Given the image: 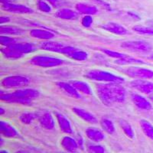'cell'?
I'll use <instances>...</instances> for the list:
<instances>
[{
	"mask_svg": "<svg viewBox=\"0 0 153 153\" xmlns=\"http://www.w3.org/2000/svg\"><path fill=\"white\" fill-rule=\"evenodd\" d=\"M133 30L142 35H153V28H147V27L142 26V25H136L133 27Z\"/></svg>",
	"mask_w": 153,
	"mask_h": 153,
	"instance_id": "33",
	"label": "cell"
},
{
	"mask_svg": "<svg viewBox=\"0 0 153 153\" xmlns=\"http://www.w3.org/2000/svg\"><path fill=\"white\" fill-rule=\"evenodd\" d=\"M149 58H150V59H151V60H152V61H153V53H152V54H151V55H150Z\"/></svg>",
	"mask_w": 153,
	"mask_h": 153,
	"instance_id": "46",
	"label": "cell"
},
{
	"mask_svg": "<svg viewBox=\"0 0 153 153\" xmlns=\"http://www.w3.org/2000/svg\"><path fill=\"white\" fill-rule=\"evenodd\" d=\"M122 71L128 76L138 79H150L153 76V71L140 67H129L122 69Z\"/></svg>",
	"mask_w": 153,
	"mask_h": 153,
	"instance_id": "6",
	"label": "cell"
},
{
	"mask_svg": "<svg viewBox=\"0 0 153 153\" xmlns=\"http://www.w3.org/2000/svg\"><path fill=\"white\" fill-rule=\"evenodd\" d=\"M47 1H48L49 3L51 4L54 7H57L60 5V2L58 0H47Z\"/></svg>",
	"mask_w": 153,
	"mask_h": 153,
	"instance_id": "40",
	"label": "cell"
},
{
	"mask_svg": "<svg viewBox=\"0 0 153 153\" xmlns=\"http://www.w3.org/2000/svg\"><path fill=\"white\" fill-rule=\"evenodd\" d=\"M30 35L31 37L39 39H45V40H50L54 38V35L51 31L44 29H32L30 31Z\"/></svg>",
	"mask_w": 153,
	"mask_h": 153,
	"instance_id": "20",
	"label": "cell"
},
{
	"mask_svg": "<svg viewBox=\"0 0 153 153\" xmlns=\"http://www.w3.org/2000/svg\"><path fill=\"white\" fill-rule=\"evenodd\" d=\"M131 86L137 91L145 94H150L153 92V84L143 79H137L131 82Z\"/></svg>",
	"mask_w": 153,
	"mask_h": 153,
	"instance_id": "9",
	"label": "cell"
},
{
	"mask_svg": "<svg viewBox=\"0 0 153 153\" xmlns=\"http://www.w3.org/2000/svg\"><path fill=\"white\" fill-rule=\"evenodd\" d=\"M16 153H30V152H26V151H18Z\"/></svg>",
	"mask_w": 153,
	"mask_h": 153,
	"instance_id": "44",
	"label": "cell"
},
{
	"mask_svg": "<svg viewBox=\"0 0 153 153\" xmlns=\"http://www.w3.org/2000/svg\"><path fill=\"white\" fill-rule=\"evenodd\" d=\"M86 134L87 136L89 139L92 140V141L95 142V143H100L102 142L104 139V134L101 132L100 129H97V128H88L86 130Z\"/></svg>",
	"mask_w": 153,
	"mask_h": 153,
	"instance_id": "18",
	"label": "cell"
},
{
	"mask_svg": "<svg viewBox=\"0 0 153 153\" xmlns=\"http://www.w3.org/2000/svg\"><path fill=\"white\" fill-rule=\"evenodd\" d=\"M25 31L22 28L16 26H10V25H5V26L0 27V34L2 35H22L25 34Z\"/></svg>",
	"mask_w": 153,
	"mask_h": 153,
	"instance_id": "23",
	"label": "cell"
},
{
	"mask_svg": "<svg viewBox=\"0 0 153 153\" xmlns=\"http://www.w3.org/2000/svg\"><path fill=\"white\" fill-rule=\"evenodd\" d=\"M30 63L35 66L42 68H52L63 65L64 61L61 58L51 56H35L30 60Z\"/></svg>",
	"mask_w": 153,
	"mask_h": 153,
	"instance_id": "4",
	"label": "cell"
},
{
	"mask_svg": "<svg viewBox=\"0 0 153 153\" xmlns=\"http://www.w3.org/2000/svg\"><path fill=\"white\" fill-rule=\"evenodd\" d=\"M57 122L59 123V126L61 130L63 132L67 134H71L73 130H72L71 125L70 123L69 120L62 114L57 113Z\"/></svg>",
	"mask_w": 153,
	"mask_h": 153,
	"instance_id": "19",
	"label": "cell"
},
{
	"mask_svg": "<svg viewBox=\"0 0 153 153\" xmlns=\"http://www.w3.org/2000/svg\"><path fill=\"white\" fill-rule=\"evenodd\" d=\"M29 83V79L24 76H9L2 80V85L5 87H19L25 86Z\"/></svg>",
	"mask_w": 153,
	"mask_h": 153,
	"instance_id": "8",
	"label": "cell"
},
{
	"mask_svg": "<svg viewBox=\"0 0 153 153\" xmlns=\"http://www.w3.org/2000/svg\"><path fill=\"white\" fill-rule=\"evenodd\" d=\"M39 122L43 128L46 129H54V120L53 118L52 115L50 113H44L41 115L39 117Z\"/></svg>",
	"mask_w": 153,
	"mask_h": 153,
	"instance_id": "17",
	"label": "cell"
},
{
	"mask_svg": "<svg viewBox=\"0 0 153 153\" xmlns=\"http://www.w3.org/2000/svg\"><path fill=\"white\" fill-rule=\"evenodd\" d=\"M1 51H2V54H3L4 57L8 58V59H19L24 55L21 52H19V51L16 50L11 46L2 48L1 49Z\"/></svg>",
	"mask_w": 153,
	"mask_h": 153,
	"instance_id": "21",
	"label": "cell"
},
{
	"mask_svg": "<svg viewBox=\"0 0 153 153\" xmlns=\"http://www.w3.org/2000/svg\"><path fill=\"white\" fill-rule=\"evenodd\" d=\"M101 126L103 128V130L109 134H113L115 132V126L111 120H108V119L103 118L102 119L100 122Z\"/></svg>",
	"mask_w": 153,
	"mask_h": 153,
	"instance_id": "30",
	"label": "cell"
},
{
	"mask_svg": "<svg viewBox=\"0 0 153 153\" xmlns=\"http://www.w3.org/2000/svg\"><path fill=\"white\" fill-rule=\"evenodd\" d=\"M0 153H9V152H8V151H6V150L2 149V150H1V152H0Z\"/></svg>",
	"mask_w": 153,
	"mask_h": 153,
	"instance_id": "45",
	"label": "cell"
},
{
	"mask_svg": "<svg viewBox=\"0 0 153 153\" xmlns=\"http://www.w3.org/2000/svg\"><path fill=\"white\" fill-rule=\"evenodd\" d=\"M102 51H103L104 54H106V55L110 56V57H113V58H117V59H120V58H123V57H126V54H122V53H120L118 51H115L112 50H108V49H102Z\"/></svg>",
	"mask_w": 153,
	"mask_h": 153,
	"instance_id": "35",
	"label": "cell"
},
{
	"mask_svg": "<svg viewBox=\"0 0 153 153\" xmlns=\"http://www.w3.org/2000/svg\"><path fill=\"white\" fill-rule=\"evenodd\" d=\"M97 91L100 100L108 106L114 103H123L125 100V88L117 83L98 84Z\"/></svg>",
	"mask_w": 153,
	"mask_h": 153,
	"instance_id": "1",
	"label": "cell"
},
{
	"mask_svg": "<svg viewBox=\"0 0 153 153\" xmlns=\"http://www.w3.org/2000/svg\"><path fill=\"white\" fill-rule=\"evenodd\" d=\"M57 85L65 91L67 94L71 97L79 99L80 98V95L79 94L78 91H76V89L72 86L71 83H66V82H57Z\"/></svg>",
	"mask_w": 153,
	"mask_h": 153,
	"instance_id": "16",
	"label": "cell"
},
{
	"mask_svg": "<svg viewBox=\"0 0 153 153\" xmlns=\"http://www.w3.org/2000/svg\"><path fill=\"white\" fill-rule=\"evenodd\" d=\"M38 9H40L41 11L45 12H50L51 11V8L50 5L45 2L43 0H39L38 2Z\"/></svg>",
	"mask_w": 153,
	"mask_h": 153,
	"instance_id": "37",
	"label": "cell"
},
{
	"mask_svg": "<svg viewBox=\"0 0 153 153\" xmlns=\"http://www.w3.org/2000/svg\"><path fill=\"white\" fill-rule=\"evenodd\" d=\"M77 143H78V146L80 148L83 149V139L80 136H77Z\"/></svg>",
	"mask_w": 153,
	"mask_h": 153,
	"instance_id": "42",
	"label": "cell"
},
{
	"mask_svg": "<svg viewBox=\"0 0 153 153\" xmlns=\"http://www.w3.org/2000/svg\"><path fill=\"white\" fill-rule=\"evenodd\" d=\"M40 48L42 50L48 51H53V52L60 53V54H65L68 56V54L71 52L74 48L71 46L64 45L62 44L58 43L55 42H43L40 45Z\"/></svg>",
	"mask_w": 153,
	"mask_h": 153,
	"instance_id": "5",
	"label": "cell"
},
{
	"mask_svg": "<svg viewBox=\"0 0 153 153\" xmlns=\"http://www.w3.org/2000/svg\"><path fill=\"white\" fill-rule=\"evenodd\" d=\"M2 9L7 12L18 14H25V13H32L33 10L25 5H19L13 3H4L2 5Z\"/></svg>",
	"mask_w": 153,
	"mask_h": 153,
	"instance_id": "10",
	"label": "cell"
},
{
	"mask_svg": "<svg viewBox=\"0 0 153 153\" xmlns=\"http://www.w3.org/2000/svg\"><path fill=\"white\" fill-rule=\"evenodd\" d=\"M4 113H5V110L2 109V107H0V113H1V114H3Z\"/></svg>",
	"mask_w": 153,
	"mask_h": 153,
	"instance_id": "43",
	"label": "cell"
},
{
	"mask_svg": "<svg viewBox=\"0 0 153 153\" xmlns=\"http://www.w3.org/2000/svg\"><path fill=\"white\" fill-rule=\"evenodd\" d=\"M76 9L82 14L89 15V16L95 15L97 12V7H95L94 5H87V4L84 3L76 4Z\"/></svg>",
	"mask_w": 153,
	"mask_h": 153,
	"instance_id": "24",
	"label": "cell"
},
{
	"mask_svg": "<svg viewBox=\"0 0 153 153\" xmlns=\"http://www.w3.org/2000/svg\"><path fill=\"white\" fill-rule=\"evenodd\" d=\"M121 47L127 50L139 51V52H149L152 50V46L148 42L144 41H129L121 44Z\"/></svg>",
	"mask_w": 153,
	"mask_h": 153,
	"instance_id": "7",
	"label": "cell"
},
{
	"mask_svg": "<svg viewBox=\"0 0 153 153\" xmlns=\"http://www.w3.org/2000/svg\"><path fill=\"white\" fill-rule=\"evenodd\" d=\"M68 57L71 58V59L75 60V61H85V60L87 59L88 57V54L86 51H84L79 50L77 48H74V50L72 51L70 53L69 55L68 56Z\"/></svg>",
	"mask_w": 153,
	"mask_h": 153,
	"instance_id": "27",
	"label": "cell"
},
{
	"mask_svg": "<svg viewBox=\"0 0 153 153\" xmlns=\"http://www.w3.org/2000/svg\"><path fill=\"white\" fill-rule=\"evenodd\" d=\"M95 1H97V2H98V3L100 4V5H101L102 6H103V7L105 8V9H107L108 10L110 9V5H109V4L107 3V2H103V1H102V0H95Z\"/></svg>",
	"mask_w": 153,
	"mask_h": 153,
	"instance_id": "39",
	"label": "cell"
},
{
	"mask_svg": "<svg viewBox=\"0 0 153 153\" xmlns=\"http://www.w3.org/2000/svg\"><path fill=\"white\" fill-rule=\"evenodd\" d=\"M131 97H132V100L134 103V104L136 105L139 109L144 110H152V104L150 103V102H149L146 98L142 97L141 95L133 94H132Z\"/></svg>",
	"mask_w": 153,
	"mask_h": 153,
	"instance_id": "12",
	"label": "cell"
},
{
	"mask_svg": "<svg viewBox=\"0 0 153 153\" xmlns=\"http://www.w3.org/2000/svg\"><path fill=\"white\" fill-rule=\"evenodd\" d=\"M81 22L83 26L86 27V28H89V27H91L93 23V18L91 16H85L82 19Z\"/></svg>",
	"mask_w": 153,
	"mask_h": 153,
	"instance_id": "38",
	"label": "cell"
},
{
	"mask_svg": "<svg viewBox=\"0 0 153 153\" xmlns=\"http://www.w3.org/2000/svg\"><path fill=\"white\" fill-rule=\"evenodd\" d=\"M102 28L103 29L106 30V31H110L111 33L116 34V35H124L127 34V30L125 27H123V25L120 24H117V23L115 22H108L106 24L103 25Z\"/></svg>",
	"mask_w": 153,
	"mask_h": 153,
	"instance_id": "13",
	"label": "cell"
},
{
	"mask_svg": "<svg viewBox=\"0 0 153 153\" xmlns=\"http://www.w3.org/2000/svg\"><path fill=\"white\" fill-rule=\"evenodd\" d=\"M150 100H151L153 102V95H152L151 97H150Z\"/></svg>",
	"mask_w": 153,
	"mask_h": 153,
	"instance_id": "47",
	"label": "cell"
},
{
	"mask_svg": "<svg viewBox=\"0 0 153 153\" xmlns=\"http://www.w3.org/2000/svg\"><path fill=\"white\" fill-rule=\"evenodd\" d=\"M56 16L62 19H74L77 17V14L71 9H62L56 12Z\"/></svg>",
	"mask_w": 153,
	"mask_h": 153,
	"instance_id": "26",
	"label": "cell"
},
{
	"mask_svg": "<svg viewBox=\"0 0 153 153\" xmlns=\"http://www.w3.org/2000/svg\"><path fill=\"white\" fill-rule=\"evenodd\" d=\"M39 92L35 89H21L12 94H1L0 99L8 103L28 104L31 100L38 97Z\"/></svg>",
	"mask_w": 153,
	"mask_h": 153,
	"instance_id": "2",
	"label": "cell"
},
{
	"mask_svg": "<svg viewBox=\"0 0 153 153\" xmlns=\"http://www.w3.org/2000/svg\"><path fill=\"white\" fill-rule=\"evenodd\" d=\"M22 54H28L34 50V45L31 43H16L10 45Z\"/></svg>",
	"mask_w": 153,
	"mask_h": 153,
	"instance_id": "25",
	"label": "cell"
},
{
	"mask_svg": "<svg viewBox=\"0 0 153 153\" xmlns=\"http://www.w3.org/2000/svg\"><path fill=\"white\" fill-rule=\"evenodd\" d=\"M85 76L90 80H96V81L109 82V83H117V84H120L124 81V79L121 76L102 70H91L86 74Z\"/></svg>",
	"mask_w": 153,
	"mask_h": 153,
	"instance_id": "3",
	"label": "cell"
},
{
	"mask_svg": "<svg viewBox=\"0 0 153 153\" xmlns=\"http://www.w3.org/2000/svg\"><path fill=\"white\" fill-rule=\"evenodd\" d=\"M16 43V39L15 38H10V37L8 36H4V35H1L0 36V44L2 45L5 46V47H8V46H10L13 44Z\"/></svg>",
	"mask_w": 153,
	"mask_h": 153,
	"instance_id": "34",
	"label": "cell"
},
{
	"mask_svg": "<svg viewBox=\"0 0 153 153\" xmlns=\"http://www.w3.org/2000/svg\"><path fill=\"white\" fill-rule=\"evenodd\" d=\"M116 64L118 65H128V64H139V63H144L141 60H139L137 58H134V57H129V56L126 55V57L120 58V59H117L115 61Z\"/></svg>",
	"mask_w": 153,
	"mask_h": 153,
	"instance_id": "31",
	"label": "cell"
},
{
	"mask_svg": "<svg viewBox=\"0 0 153 153\" xmlns=\"http://www.w3.org/2000/svg\"><path fill=\"white\" fill-rule=\"evenodd\" d=\"M61 146L68 152L74 153L77 150L79 146L77 142L70 136H65L61 141Z\"/></svg>",
	"mask_w": 153,
	"mask_h": 153,
	"instance_id": "14",
	"label": "cell"
},
{
	"mask_svg": "<svg viewBox=\"0 0 153 153\" xmlns=\"http://www.w3.org/2000/svg\"><path fill=\"white\" fill-rule=\"evenodd\" d=\"M36 117V115L33 113H29V112H25L21 114L19 117V120L24 124H30L33 122L34 120Z\"/></svg>",
	"mask_w": 153,
	"mask_h": 153,
	"instance_id": "32",
	"label": "cell"
},
{
	"mask_svg": "<svg viewBox=\"0 0 153 153\" xmlns=\"http://www.w3.org/2000/svg\"><path fill=\"white\" fill-rule=\"evenodd\" d=\"M9 21H10V19H9V18L8 17H4V16H2V17L0 18V23H1V24L9 22Z\"/></svg>",
	"mask_w": 153,
	"mask_h": 153,
	"instance_id": "41",
	"label": "cell"
},
{
	"mask_svg": "<svg viewBox=\"0 0 153 153\" xmlns=\"http://www.w3.org/2000/svg\"><path fill=\"white\" fill-rule=\"evenodd\" d=\"M0 132L2 136L7 138H15L19 136V132L9 123L1 121L0 122Z\"/></svg>",
	"mask_w": 153,
	"mask_h": 153,
	"instance_id": "11",
	"label": "cell"
},
{
	"mask_svg": "<svg viewBox=\"0 0 153 153\" xmlns=\"http://www.w3.org/2000/svg\"><path fill=\"white\" fill-rule=\"evenodd\" d=\"M119 123H120V127L122 128V129L123 130L124 133L126 135V136H128L130 139H134L135 135H134V132L132 130V128L130 126V124L129 123H127L124 120H120Z\"/></svg>",
	"mask_w": 153,
	"mask_h": 153,
	"instance_id": "29",
	"label": "cell"
},
{
	"mask_svg": "<svg viewBox=\"0 0 153 153\" xmlns=\"http://www.w3.org/2000/svg\"><path fill=\"white\" fill-rule=\"evenodd\" d=\"M140 125L145 135L153 140V126L146 120H142L140 121Z\"/></svg>",
	"mask_w": 153,
	"mask_h": 153,
	"instance_id": "28",
	"label": "cell"
},
{
	"mask_svg": "<svg viewBox=\"0 0 153 153\" xmlns=\"http://www.w3.org/2000/svg\"><path fill=\"white\" fill-rule=\"evenodd\" d=\"M73 111L74 112L76 116H78L80 118H81L82 120L86 121V122L90 123H96L97 122V119H96L94 115L91 114V113H89L87 110H84V109H81V108L79 107H74L73 109Z\"/></svg>",
	"mask_w": 153,
	"mask_h": 153,
	"instance_id": "15",
	"label": "cell"
},
{
	"mask_svg": "<svg viewBox=\"0 0 153 153\" xmlns=\"http://www.w3.org/2000/svg\"><path fill=\"white\" fill-rule=\"evenodd\" d=\"M87 151L89 153H104L105 149L100 145H95V146H88Z\"/></svg>",
	"mask_w": 153,
	"mask_h": 153,
	"instance_id": "36",
	"label": "cell"
},
{
	"mask_svg": "<svg viewBox=\"0 0 153 153\" xmlns=\"http://www.w3.org/2000/svg\"><path fill=\"white\" fill-rule=\"evenodd\" d=\"M70 83L77 91H80V92L84 94H87V95H91L92 94L91 87L86 82L81 81V80H71V81H70Z\"/></svg>",
	"mask_w": 153,
	"mask_h": 153,
	"instance_id": "22",
	"label": "cell"
}]
</instances>
